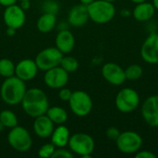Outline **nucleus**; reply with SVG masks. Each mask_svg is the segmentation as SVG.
Segmentation results:
<instances>
[{
	"instance_id": "obj_1",
	"label": "nucleus",
	"mask_w": 158,
	"mask_h": 158,
	"mask_svg": "<svg viewBox=\"0 0 158 158\" xmlns=\"http://www.w3.org/2000/svg\"><path fill=\"white\" fill-rule=\"evenodd\" d=\"M20 104L24 112L33 118L44 115L49 107L47 95L39 88L27 89Z\"/></svg>"
},
{
	"instance_id": "obj_2",
	"label": "nucleus",
	"mask_w": 158,
	"mask_h": 158,
	"mask_svg": "<svg viewBox=\"0 0 158 158\" xmlns=\"http://www.w3.org/2000/svg\"><path fill=\"white\" fill-rule=\"evenodd\" d=\"M26 91L25 81L14 75L5 78L0 87V96L6 105L15 106L21 103Z\"/></svg>"
},
{
	"instance_id": "obj_3",
	"label": "nucleus",
	"mask_w": 158,
	"mask_h": 158,
	"mask_svg": "<svg viewBox=\"0 0 158 158\" xmlns=\"http://www.w3.org/2000/svg\"><path fill=\"white\" fill-rule=\"evenodd\" d=\"M89 18L97 24H105L111 21L116 15V7L113 2L107 0H94L87 6Z\"/></svg>"
},
{
	"instance_id": "obj_4",
	"label": "nucleus",
	"mask_w": 158,
	"mask_h": 158,
	"mask_svg": "<svg viewBox=\"0 0 158 158\" xmlns=\"http://www.w3.org/2000/svg\"><path fill=\"white\" fill-rule=\"evenodd\" d=\"M68 146L73 154L83 158H90L94 151L95 143L91 135L78 132L70 135Z\"/></svg>"
},
{
	"instance_id": "obj_5",
	"label": "nucleus",
	"mask_w": 158,
	"mask_h": 158,
	"mask_svg": "<svg viewBox=\"0 0 158 158\" xmlns=\"http://www.w3.org/2000/svg\"><path fill=\"white\" fill-rule=\"evenodd\" d=\"M7 143L15 151L24 153L31 148L32 139L27 129L17 125L9 131L7 134Z\"/></svg>"
},
{
	"instance_id": "obj_6",
	"label": "nucleus",
	"mask_w": 158,
	"mask_h": 158,
	"mask_svg": "<svg viewBox=\"0 0 158 158\" xmlns=\"http://www.w3.org/2000/svg\"><path fill=\"white\" fill-rule=\"evenodd\" d=\"M69 105L72 113L81 118L88 116L93 109V100L91 96L86 92L81 90L72 92Z\"/></svg>"
},
{
	"instance_id": "obj_7",
	"label": "nucleus",
	"mask_w": 158,
	"mask_h": 158,
	"mask_svg": "<svg viewBox=\"0 0 158 158\" xmlns=\"http://www.w3.org/2000/svg\"><path fill=\"white\" fill-rule=\"evenodd\" d=\"M115 105L122 113L132 112L140 105V95L138 92L132 88H123L118 93Z\"/></svg>"
},
{
	"instance_id": "obj_8",
	"label": "nucleus",
	"mask_w": 158,
	"mask_h": 158,
	"mask_svg": "<svg viewBox=\"0 0 158 158\" xmlns=\"http://www.w3.org/2000/svg\"><path fill=\"white\" fill-rule=\"evenodd\" d=\"M118 149L127 155L137 153L143 146L142 136L132 131H126L120 132L118 138L116 140Z\"/></svg>"
},
{
	"instance_id": "obj_9",
	"label": "nucleus",
	"mask_w": 158,
	"mask_h": 158,
	"mask_svg": "<svg viewBox=\"0 0 158 158\" xmlns=\"http://www.w3.org/2000/svg\"><path fill=\"white\" fill-rule=\"evenodd\" d=\"M63 56L64 55L56 46L47 47L37 54L34 61L39 70L46 71L50 69L59 66Z\"/></svg>"
},
{
	"instance_id": "obj_10",
	"label": "nucleus",
	"mask_w": 158,
	"mask_h": 158,
	"mask_svg": "<svg viewBox=\"0 0 158 158\" xmlns=\"http://www.w3.org/2000/svg\"><path fill=\"white\" fill-rule=\"evenodd\" d=\"M3 20L6 27L13 28L15 30L20 29L26 21L25 10L17 4L6 6L3 13Z\"/></svg>"
},
{
	"instance_id": "obj_11",
	"label": "nucleus",
	"mask_w": 158,
	"mask_h": 158,
	"mask_svg": "<svg viewBox=\"0 0 158 158\" xmlns=\"http://www.w3.org/2000/svg\"><path fill=\"white\" fill-rule=\"evenodd\" d=\"M69 72L63 69L60 66H57L45 71L44 81L47 87L59 90L67 85L69 82Z\"/></svg>"
},
{
	"instance_id": "obj_12",
	"label": "nucleus",
	"mask_w": 158,
	"mask_h": 158,
	"mask_svg": "<svg viewBox=\"0 0 158 158\" xmlns=\"http://www.w3.org/2000/svg\"><path fill=\"white\" fill-rule=\"evenodd\" d=\"M141 56L148 64H158V33H151L144 40L141 47Z\"/></svg>"
},
{
	"instance_id": "obj_13",
	"label": "nucleus",
	"mask_w": 158,
	"mask_h": 158,
	"mask_svg": "<svg viewBox=\"0 0 158 158\" xmlns=\"http://www.w3.org/2000/svg\"><path fill=\"white\" fill-rule=\"evenodd\" d=\"M142 116L144 121L155 128H158V95H151L145 99L142 106Z\"/></svg>"
},
{
	"instance_id": "obj_14",
	"label": "nucleus",
	"mask_w": 158,
	"mask_h": 158,
	"mask_svg": "<svg viewBox=\"0 0 158 158\" xmlns=\"http://www.w3.org/2000/svg\"><path fill=\"white\" fill-rule=\"evenodd\" d=\"M102 75L104 79L112 85L119 86L126 81L124 69L118 64L107 62L102 67Z\"/></svg>"
},
{
	"instance_id": "obj_15",
	"label": "nucleus",
	"mask_w": 158,
	"mask_h": 158,
	"mask_svg": "<svg viewBox=\"0 0 158 158\" xmlns=\"http://www.w3.org/2000/svg\"><path fill=\"white\" fill-rule=\"evenodd\" d=\"M38 67L34 60L25 58L18 62L15 67V76L24 81L33 80L38 73Z\"/></svg>"
},
{
	"instance_id": "obj_16",
	"label": "nucleus",
	"mask_w": 158,
	"mask_h": 158,
	"mask_svg": "<svg viewBox=\"0 0 158 158\" xmlns=\"http://www.w3.org/2000/svg\"><path fill=\"white\" fill-rule=\"evenodd\" d=\"M90 19L87 6L79 4L70 8L68 15V21L73 27H82Z\"/></svg>"
},
{
	"instance_id": "obj_17",
	"label": "nucleus",
	"mask_w": 158,
	"mask_h": 158,
	"mask_svg": "<svg viewBox=\"0 0 158 158\" xmlns=\"http://www.w3.org/2000/svg\"><path fill=\"white\" fill-rule=\"evenodd\" d=\"M32 128L34 133L42 139L49 138L55 129L53 121L45 114L34 118Z\"/></svg>"
},
{
	"instance_id": "obj_18",
	"label": "nucleus",
	"mask_w": 158,
	"mask_h": 158,
	"mask_svg": "<svg viewBox=\"0 0 158 158\" xmlns=\"http://www.w3.org/2000/svg\"><path fill=\"white\" fill-rule=\"evenodd\" d=\"M55 44L63 55L69 54L75 46V37L69 30H61L56 36Z\"/></svg>"
},
{
	"instance_id": "obj_19",
	"label": "nucleus",
	"mask_w": 158,
	"mask_h": 158,
	"mask_svg": "<svg viewBox=\"0 0 158 158\" xmlns=\"http://www.w3.org/2000/svg\"><path fill=\"white\" fill-rule=\"evenodd\" d=\"M156 13V8L153 3L143 2L136 4V6L133 8L132 16L133 18L141 22H145L150 20Z\"/></svg>"
},
{
	"instance_id": "obj_20",
	"label": "nucleus",
	"mask_w": 158,
	"mask_h": 158,
	"mask_svg": "<svg viewBox=\"0 0 158 158\" xmlns=\"http://www.w3.org/2000/svg\"><path fill=\"white\" fill-rule=\"evenodd\" d=\"M51 143L56 147H66L69 143L70 132L64 124L57 125L51 134Z\"/></svg>"
},
{
	"instance_id": "obj_21",
	"label": "nucleus",
	"mask_w": 158,
	"mask_h": 158,
	"mask_svg": "<svg viewBox=\"0 0 158 158\" xmlns=\"http://www.w3.org/2000/svg\"><path fill=\"white\" fill-rule=\"evenodd\" d=\"M56 25V16L55 13L45 12L41 15L37 20L36 27L40 32L48 33L54 30Z\"/></svg>"
},
{
	"instance_id": "obj_22",
	"label": "nucleus",
	"mask_w": 158,
	"mask_h": 158,
	"mask_svg": "<svg viewBox=\"0 0 158 158\" xmlns=\"http://www.w3.org/2000/svg\"><path fill=\"white\" fill-rule=\"evenodd\" d=\"M45 115L53 121L54 124H56V125L65 124L69 118L68 112L63 107H60L57 106L48 107Z\"/></svg>"
},
{
	"instance_id": "obj_23",
	"label": "nucleus",
	"mask_w": 158,
	"mask_h": 158,
	"mask_svg": "<svg viewBox=\"0 0 158 158\" xmlns=\"http://www.w3.org/2000/svg\"><path fill=\"white\" fill-rule=\"evenodd\" d=\"M0 121L3 123L5 128H14L18 125V118L15 113L11 110L5 109L0 112Z\"/></svg>"
},
{
	"instance_id": "obj_24",
	"label": "nucleus",
	"mask_w": 158,
	"mask_h": 158,
	"mask_svg": "<svg viewBox=\"0 0 158 158\" xmlns=\"http://www.w3.org/2000/svg\"><path fill=\"white\" fill-rule=\"evenodd\" d=\"M15 67L16 65L12 60L8 58L0 59V75L4 78H8L15 75Z\"/></svg>"
},
{
	"instance_id": "obj_25",
	"label": "nucleus",
	"mask_w": 158,
	"mask_h": 158,
	"mask_svg": "<svg viewBox=\"0 0 158 158\" xmlns=\"http://www.w3.org/2000/svg\"><path fill=\"white\" fill-rule=\"evenodd\" d=\"M124 71H125L126 80H129V81H137L143 74V68L138 64L130 65L126 69H124Z\"/></svg>"
},
{
	"instance_id": "obj_26",
	"label": "nucleus",
	"mask_w": 158,
	"mask_h": 158,
	"mask_svg": "<svg viewBox=\"0 0 158 158\" xmlns=\"http://www.w3.org/2000/svg\"><path fill=\"white\" fill-rule=\"evenodd\" d=\"M59 66L63 69H65L67 72L72 73V72H75L78 69V68H79V61L75 57H73V56H63Z\"/></svg>"
},
{
	"instance_id": "obj_27",
	"label": "nucleus",
	"mask_w": 158,
	"mask_h": 158,
	"mask_svg": "<svg viewBox=\"0 0 158 158\" xmlns=\"http://www.w3.org/2000/svg\"><path fill=\"white\" fill-rule=\"evenodd\" d=\"M56 146L51 143H46L44 144L40 147L38 151V156L42 158H49L52 157V155L54 154L56 150Z\"/></svg>"
},
{
	"instance_id": "obj_28",
	"label": "nucleus",
	"mask_w": 158,
	"mask_h": 158,
	"mask_svg": "<svg viewBox=\"0 0 158 158\" xmlns=\"http://www.w3.org/2000/svg\"><path fill=\"white\" fill-rule=\"evenodd\" d=\"M74 154L70 150L65 149V147H56L52 155V158H72Z\"/></svg>"
},
{
	"instance_id": "obj_29",
	"label": "nucleus",
	"mask_w": 158,
	"mask_h": 158,
	"mask_svg": "<svg viewBox=\"0 0 158 158\" xmlns=\"http://www.w3.org/2000/svg\"><path fill=\"white\" fill-rule=\"evenodd\" d=\"M71 94H72V91L69 90V88H65V87H62L59 89V92H58V96L59 98L64 101V102H69V100L70 99L71 97Z\"/></svg>"
},
{
	"instance_id": "obj_30",
	"label": "nucleus",
	"mask_w": 158,
	"mask_h": 158,
	"mask_svg": "<svg viewBox=\"0 0 158 158\" xmlns=\"http://www.w3.org/2000/svg\"><path fill=\"white\" fill-rule=\"evenodd\" d=\"M106 134V137H107L109 140L115 141V142H116V140L118 138V136H119V134H120V131H119V130H118V128H116V127H110V128L107 129Z\"/></svg>"
},
{
	"instance_id": "obj_31",
	"label": "nucleus",
	"mask_w": 158,
	"mask_h": 158,
	"mask_svg": "<svg viewBox=\"0 0 158 158\" xmlns=\"http://www.w3.org/2000/svg\"><path fill=\"white\" fill-rule=\"evenodd\" d=\"M135 157L136 158H156V156L152 153L151 151L148 150H143V151H138L135 153Z\"/></svg>"
},
{
	"instance_id": "obj_32",
	"label": "nucleus",
	"mask_w": 158,
	"mask_h": 158,
	"mask_svg": "<svg viewBox=\"0 0 158 158\" xmlns=\"http://www.w3.org/2000/svg\"><path fill=\"white\" fill-rule=\"evenodd\" d=\"M17 1H19V0H0V5L6 7V6L17 4Z\"/></svg>"
},
{
	"instance_id": "obj_33",
	"label": "nucleus",
	"mask_w": 158,
	"mask_h": 158,
	"mask_svg": "<svg viewBox=\"0 0 158 158\" xmlns=\"http://www.w3.org/2000/svg\"><path fill=\"white\" fill-rule=\"evenodd\" d=\"M19 6H21V8L23 10H25V11L28 10L30 8V6H31L30 0H22V1H20V5Z\"/></svg>"
},
{
	"instance_id": "obj_34",
	"label": "nucleus",
	"mask_w": 158,
	"mask_h": 158,
	"mask_svg": "<svg viewBox=\"0 0 158 158\" xmlns=\"http://www.w3.org/2000/svg\"><path fill=\"white\" fill-rule=\"evenodd\" d=\"M16 31L15 29L13 28H10V27H6V33L7 36H14L15 33H16Z\"/></svg>"
},
{
	"instance_id": "obj_35",
	"label": "nucleus",
	"mask_w": 158,
	"mask_h": 158,
	"mask_svg": "<svg viewBox=\"0 0 158 158\" xmlns=\"http://www.w3.org/2000/svg\"><path fill=\"white\" fill-rule=\"evenodd\" d=\"M94 0H80V2L81 3V4H83V5H85V6H88L89 4H91L92 2H94Z\"/></svg>"
},
{
	"instance_id": "obj_36",
	"label": "nucleus",
	"mask_w": 158,
	"mask_h": 158,
	"mask_svg": "<svg viewBox=\"0 0 158 158\" xmlns=\"http://www.w3.org/2000/svg\"><path fill=\"white\" fill-rule=\"evenodd\" d=\"M153 5H154L156 10H158V0H153Z\"/></svg>"
},
{
	"instance_id": "obj_37",
	"label": "nucleus",
	"mask_w": 158,
	"mask_h": 158,
	"mask_svg": "<svg viewBox=\"0 0 158 158\" xmlns=\"http://www.w3.org/2000/svg\"><path fill=\"white\" fill-rule=\"evenodd\" d=\"M132 3L134 4H139V3H143V2H145L146 0H131Z\"/></svg>"
},
{
	"instance_id": "obj_38",
	"label": "nucleus",
	"mask_w": 158,
	"mask_h": 158,
	"mask_svg": "<svg viewBox=\"0 0 158 158\" xmlns=\"http://www.w3.org/2000/svg\"><path fill=\"white\" fill-rule=\"evenodd\" d=\"M4 129H5V126L3 125V123L0 121V131H4Z\"/></svg>"
},
{
	"instance_id": "obj_39",
	"label": "nucleus",
	"mask_w": 158,
	"mask_h": 158,
	"mask_svg": "<svg viewBox=\"0 0 158 158\" xmlns=\"http://www.w3.org/2000/svg\"><path fill=\"white\" fill-rule=\"evenodd\" d=\"M107 1H110V2H115L116 0H107Z\"/></svg>"
},
{
	"instance_id": "obj_40",
	"label": "nucleus",
	"mask_w": 158,
	"mask_h": 158,
	"mask_svg": "<svg viewBox=\"0 0 158 158\" xmlns=\"http://www.w3.org/2000/svg\"><path fill=\"white\" fill-rule=\"evenodd\" d=\"M19 1H22V0H19ZM30 1H31V0H30Z\"/></svg>"
}]
</instances>
